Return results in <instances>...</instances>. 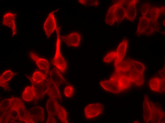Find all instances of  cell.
<instances>
[{
  "label": "cell",
  "instance_id": "f1b7e54d",
  "mask_svg": "<svg viewBox=\"0 0 165 123\" xmlns=\"http://www.w3.org/2000/svg\"><path fill=\"white\" fill-rule=\"evenodd\" d=\"M11 98L6 99L1 102L0 104V112L5 113L10 109L11 105Z\"/></svg>",
  "mask_w": 165,
  "mask_h": 123
},
{
  "label": "cell",
  "instance_id": "d4e9b609",
  "mask_svg": "<svg viewBox=\"0 0 165 123\" xmlns=\"http://www.w3.org/2000/svg\"><path fill=\"white\" fill-rule=\"evenodd\" d=\"M160 8L156 7H151L147 16L152 22H156L160 16Z\"/></svg>",
  "mask_w": 165,
  "mask_h": 123
},
{
  "label": "cell",
  "instance_id": "ac0fdd59",
  "mask_svg": "<svg viewBox=\"0 0 165 123\" xmlns=\"http://www.w3.org/2000/svg\"><path fill=\"white\" fill-rule=\"evenodd\" d=\"M15 18L14 14L10 12H7L4 15L3 22L4 25L11 28L12 33L14 35L17 33V32L15 25Z\"/></svg>",
  "mask_w": 165,
  "mask_h": 123
},
{
  "label": "cell",
  "instance_id": "ab89813d",
  "mask_svg": "<svg viewBox=\"0 0 165 123\" xmlns=\"http://www.w3.org/2000/svg\"><path fill=\"white\" fill-rule=\"evenodd\" d=\"M160 12L162 13H165V7H162L161 8H160Z\"/></svg>",
  "mask_w": 165,
  "mask_h": 123
},
{
  "label": "cell",
  "instance_id": "e575fe53",
  "mask_svg": "<svg viewBox=\"0 0 165 123\" xmlns=\"http://www.w3.org/2000/svg\"><path fill=\"white\" fill-rule=\"evenodd\" d=\"M151 8L150 4L148 3H145L143 4L140 8V10L142 15L144 16L147 15Z\"/></svg>",
  "mask_w": 165,
  "mask_h": 123
},
{
  "label": "cell",
  "instance_id": "8fae6325",
  "mask_svg": "<svg viewBox=\"0 0 165 123\" xmlns=\"http://www.w3.org/2000/svg\"><path fill=\"white\" fill-rule=\"evenodd\" d=\"M150 89L157 92H162L165 90V78L155 77L151 79L149 82Z\"/></svg>",
  "mask_w": 165,
  "mask_h": 123
},
{
  "label": "cell",
  "instance_id": "f35d334b",
  "mask_svg": "<svg viewBox=\"0 0 165 123\" xmlns=\"http://www.w3.org/2000/svg\"><path fill=\"white\" fill-rule=\"evenodd\" d=\"M159 74L161 77V78H165V68L163 69L162 70L159 71Z\"/></svg>",
  "mask_w": 165,
  "mask_h": 123
},
{
  "label": "cell",
  "instance_id": "603a6c76",
  "mask_svg": "<svg viewBox=\"0 0 165 123\" xmlns=\"http://www.w3.org/2000/svg\"><path fill=\"white\" fill-rule=\"evenodd\" d=\"M125 18L126 19L131 22H133L137 15L136 4H131L125 10Z\"/></svg>",
  "mask_w": 165,
  "mask_h": 123
},
{
  "label": "cell",
  "instance_id": "1f68e13d",
  "mask_svg": "<svg viewBox=\"0 0 165 123\" xmlns=\"http://www.w3.org/2000/svg\"><path fill=\"white\" fill-rule=\"evenodd\" d=\"M78 2L81 4L86 6H96L99 4V1L97 0H79Z\"/></svg>",
  "mask_w": 165,
  "mask_h": 123
},
{
  "label": "cell",
  "instance_id": "83f0119b",
  "mask_svg": "<svg viewBox=\"0 0 165 123\" xmlns=\"http://www.w3.org/2000/svg\"><path fill=\"white\" fill-rule=\"evenodd\" d=\"M116 22L115 18L110 7L109 8L106 15L105 22L106 24L113 26Z\"/></svg>",
  "mask_w": 165,
  "mask_h": 123
},
{
  "label": "cell",
  "instance_id": "484cf974",
  "mask_svg": "<svg viewBox=\"0 0 165 123\" xmlns=\"http://www.w3.org/2000/svg\"><path fill=\"white\" fill-rule=\"evenodd\" d=\"M17 74V73H13L10 69L4 71L0 77V83H8L11 78Z\"/></svg>",
  "mask_w": 165,
  "mask_h": 123
},
{
  "label": "cell",
  "instance_id": "5bb4252c",
  "mask_svg": "<svg viewBox=\"0 0 165 123\" xmlns=\"http://www.w3.org/2000/svg\"><path fill=\"white\" fill-rule=\"evenodd\" d=\"M151 110L150 121L152 123H159L165 115L162 110L156 105L151 103Z\"/></svg>",
  "mask_w": 165,
  "mask_h": 123
},
{
  "label": "cell",
  "instance_id": "74e56055",
  "mask_svg": "<svg viewBox=\"0 0 165 123\" xmlns=\"http://www.w3.org/2000/svg\"><path fill=\"white\" fill-rule=\"evenodd\" d=\"M57 121L55 118L53 116L48 114L46 123H56Z\"/></svg>",
  "mask_w": 165,
  "mask_h": 123
},
{
  "label": "cell",
  "instance_id": "7402d4cb",
  "mask_svg": "<svg viewBox=\"0 0 165 123\" xmlns=\"http://www.w3.org/2000/svg\"><path fill=\"white\" fill-rule=\"evenodd\" d=\"M132 68L131 63L127 60L122 61L115 67V71L122 73L128 72Z\"/></svg>",
  "mask_w": 165,
  "mask_h": 123
},
{
  "label": "cell",
  "instance_id": "7a4b0ae2",
  "mask_svg": "<svg viewBox=\"0 0 165 123\" xmlns=\"http://www.w3.org/2000/svg\"><path fill=\"white\" fill-rule=\"evenodd\" d=\"M46 109L48 114L58 117L62 123H69L66 110L58 104L56 100L51 97L49 98L46 103Z\"/></svg>",
  "mask_w": 165,
  "mask_h": 123
},
{
  "label": "cell",
  "instance_id": "6da1fadb",
  "mask_svg": "<svg viewBox=\"0 0 165 123\" xmlns=\"http://www.w3.org/2000/svg\"><path fill=\"white\" fill-rule=\"evenodd\" d=\"M99 83L105 90L115 93L127 89L132 84L127 74L115 71L109 79L101 81Z\"/></svg>",
  "mask_w": 165,
  "mask_h": 123
},
{
  "label": "cell",
  "instance_id": "4dcf8cb0",
  "mask_svg": "<svg viewBox=\"0 0 165 123\" xmlns=\"http://www.w3.org/2000/svg\"><path fill=\"white\" fill-rule=\"evenodd\" d=\"M138 0H120L117 3L125 10L127 7L131 4H136Z\"/></svg>",
  "mask_w": 165,
  "mask_h": 123
},
{
  "label": "cell",
  "instance_id": "8d00e7d4",
  "mask_svg": "<svg viewBox=\"0 0 165 123\" xmlns=\"http://www.w3.org/2000/svg\"><path fill=\"white\" fill-rule=\"evenodd\" d=\"M154 31V27L150 25L144 30L142 33L147 36H149L153 34Z\"/></svg>",
  "mask_w": 165,
  "mask_h": 123
},
{
  "label": "cell",
  "instance_id": "3957f363",
  "mask_svg": "<svg viewBox=\"0 0 165 123\" xmlns=\"http://www.w3.org/2000/svg\"><path fill=\"white\" fill-rule=\"evenodd\" d=\"M10 106L18 111L19 121L26 123H34L31 119L23 102L20 99L17 98H11Z\"/></svg>",
  "mask_w": 165,
  "mask_h": 123
},
{
  "label": "cell",
  "instance_id": "30bf717a",
  "mask_svg": "<svg viewBox=\"0 0 165 123\" xmlns=\"http://www.w3.org/2000/svg\"><path fill=\"white\" fill-rule=\"evenodd\" d=\"M30 117L34 123L43 122L44 120L45 114L43 108L37 106L30 109L28 111Z\"/></svg>",
  "mask_w": 165,
  "mask_h": 123
},
{
  "label": "cell",
  "instance_id": "52a82bcc",
  "mask_svg": "<svg viewBox=\"0 0 165 123\" xmlns=\"http://www.w3.org/2000/svg\"><path fill=\"white\" fill-rule=\"evenodd\" d=\"M60 38L68 46L78 47L80 44L81 36L78 33L72 32L65 35H61Z\"/></svg>",
  "mask_w": 165,
  "mask_h": 123
},
{
  "label": "cell",
  "instance_id": "9a60e30c",
  "mask_svg": "<svg viewBox=\"0 0 165 123\" xmlns=\"http://www.w3.org/2000/svg\"><path fill=\"white\" fill-rule=\"evenodd\" d=\"M48 88L47 94L50 97L56 100L61 101L62 97L60 93L59 86L53 82L50 79H48Z\"/></svg>",
  "mask_w": 165,
  "mask_h": 123
},
{
  "label": "cell",
  "instance_id": "e0dca14e",
  "mask_svg": "<svg viewBox=\"0 0 165 123\" xmlns=\"http://www.w3.org/2000/svg\"><path fill=\"white\" fill-rule=\"evenodd\" d=\"M115 18L116 22H122L125 18V10L117 2L110 7Z\"/></svg>",
  "mask_w": 165,
  "mask_h": 123
},
{
  "label": "cell",
  "instance_id": "d6a6232c",
  "mask_svg": "<svg viewBox=\"0 0 165 123\" xmlns=\"http://www.w3.org/2000/svg\"><path fill=\"white\" fill-rule=\"evenodd\" d=\"M11 120L10 114L9 110L3 113L1 115L0 118V123H7L9 122Z\"/></svg>",
  "mask_w": 165,
  "mask_h": 123
},
{
  "label": "cell",
  "instance_id": "7c38bea8",
  "mask_svg": "<svg viewBox=\"0 0 165 123\" xmlns=\"http://www.w3.org/2000/svg\"><path fill=\"white\" fill-rule=\"evenodd\" d=\"M128 45V41L125 39L120 43L117 48V57L115 59V67L121 61L123 60L126 53Z\"/></svg>",
  "mask_w": 165,
  "mask_h": 123
},
{
  "label": "cell",
  "instance_id": "2e32d148",
  "mask_svg": "<svg viewBox=\"0 0 165 123\" xmlns=\"http://www.w3.org/2000/svg\"><path fill=\"white\" fill-rule=\"evenodd\" d=\"M50 79L54 83L58 86L64 83L68 84L65 79L56 68L52 69L49 73Z\"/></svg>",
  "mask_w": 165,
  "mask_h": 123
},
{
  "label": "cell",
  "instance_id": "cb8c5ba5",
  "mask_svg": "<svg viewBox=\"0 0 165 123\" xmlns=\"http://www.w3.org/2000/svg\"><path fill=\"white\" fill-rule=\"evenodd\" d=\"M22 97L23 99L26 101H30L34 99L35 93L33 87H26L23 93Z\"/></svg>",
  "mask_w": 165,
  "mask_h": 123
},
{
  "label": "cell",
  "instance_id": "836d02e7",
  "mask_svg": "<svg viewBox=\"0 0 165 123\" xmlns=\"http://www.w3.org/2000/svg\"><path fill=\"white\" fill-rule=\"evenodd\" d=\"M9 109L11 119L13 121L18 119L19 115L17 111L11 106Z\"/></svg>",
  "mask_w": 165,
  "mask_h": 123
},
{
  "label": "cell",
  "instance_id": "f546056e",
  "mask_svg": "<svg viewBox=\"0 0 165 123\" xmlns=\"http://www.w3.org/2000/svg\"><path fill=\"white\" fill-rule=\"evenodd\" d=\"M116 51H110L108 53L103 57V61L106 63H110L113 61L117 57Z\"/></svg>",
  "mask_w": 165,
  "mask_h": 123
},
{
  "label": "cell",
  "instance_id": "4fadbf2b",
  "mask_svg": "<svg viewBox=\"0 0 165 123\" xmlns=\"http://www.w3.org/2000/svg\"><path fill=\"white\" fill-rule=\"evenodd\" d=\"M143 73L138 72L132 66L128 74L132 84L138 86H141L143 85L144 82Z\"/></svg>",
  "mask_w": 165,
  "mask_h": 123
},
{
  "label": "cell",
  "instance_id": "44dd1931",
  "mask_svg": "<svg viewBox=\"0 0 165 123\" xmlns=\"http://www.w3.org/2000/svg\"><path fill=\"white\" fill-rule=\"evenodd\" d=\"M47 75L38 70L33 73L31 77H28L31 83H39L45 81L47 79Z\"/></svg>",
  "mask_w": 165,
  "mask_h": 123
},
{
  "label": "cell",
  "instance_id": "277c9868",
  "mask_svg": "<svg viewBox=\"0 0 165 123\" xmlns=\"http://www.w3.org/2000/svg\"><path fill=\"white\" fill-rule=\"evenodd\" d=\"M57 34L56 50L54 57L52 60V64L61 72L64 73L65 71L67 64L66 61L61 55L60 52V31L58 28L56 29Z\"/></svg>",
  "mask_w": 165,
  "mask_h": 123
},
{
  "label": "cell",
  "instance_id": "4316f807",
  "mask_svg": "<svg viewBox=\"0 0 165 123\" xmlns=\"http://www.w3.org/2000/svg\"><path fill=\"white\" fill-rule=\"evenodd\" d=\"M131 64L132 67L141 73H143L145 70V67L141 62L132 59L127 60Z\"/></svg>",
  "mask_w": 165,
  "mask_h": 123
},
{
  "label": "cell",
  "instance_id": "ba28073f",
  "mask_svg": "<svg viewBox=\"0 0 165 123\" xmlns=\"http://www.w3.org/2000/svg\"><path fill=\"white\" fill-rule=\"evenodd\" d=\"M48 79L44 82L39 83H31L34 88V99H39L43 98L48 91Z\"/></svg>",
  "mask_w": 165,
  "mask_h": 123
},
{
  "label": "cell",
  "instance_id": "ffe728a7",
  "mask_svg": "<svg viewBox=\"0 0 165 123\" xmlns=\"http://www.w3.org/2000/svg\"><path fill=\"white\" fill-rule=\"evenodd\" d=\"M152 22L151 20L146 16H143L139 18L138 26L137 33L140 35L142 33L144 30L150 25Z\"/></svg>",
  "mask_w": 165,
  "mask_h": 123
},
{
  "label": "cell",
  "instance_id": "d6986e66",
  "mask_svg": "<svg viewBox=\"0 0 165 123\" xmlns=\"http://www.w3.org/2000/svg\"><path fill=\"white\" fill-rule=\"evenodd\" d=\"M151 102L148 97L145 96L143 103V117L144 120L146 123L150 121L151 110Z\"/></svg>",
  "mask_w": 165,
  "mask_h": 123
},
{
  "label": "cell",
  "instance_id": "5b68a950",
  "mask_svg": "<svg viewBox=\"0 0 165 123\" xmlns=\"http://www.w3.org/2000/svg\"><path fill=\"white\" fill-rule=\"evenodd\" d=\"M104 110V106L97 103L89 104L85 107L84 113L85 117L88 119L95 118L101 115Z\"/></svg>",
  "mask_w": 165,
  "mask_h": 123
},
{
  "label": "cell",
  "instance_id": "8992f818",
  "mask_svg": "<svg viewBox=\"0 0 165 123\" xmlns=\"http://www.w3.org/2000/svg\"><path fill=\"white\" fill-rule=\"evenodd\" d=\"M54 13L53 11L49 13L43 25V29L47 38H50L56 29V23Z\"/></svg>",
  "mask_w": 165,
  "mask_h": 123
},
{
  "label": "cell",
  "instance_id": "d590c367",
  "mask_svg": "<svg viewBox=\"0 0 165 123\" xmlns=\"http://www.w3.org/2000/svg\"><path fill=\"white\" fill-rule=\"evenodd\" d=\"M73 92V88L71 85H69L66 86L64 90L65 95L68 97H70L72 96Z\"/></svg>",
  "mask_w": 165,
  "mask_h": 123
},
{
  "label": "cell",
  "instance_id": "9c48e42d",
  "mask_svg": "<svg viewBox=\"0 0 165 123\" xmlns=\"http://www.w3.org/2000/svg\"><path fill=\"white\" fill-rule=\"evenodd\" d=\"M30 56L35 62L40 70L44 71L47 75L49 74L50 65L47 60L40 57L33 52L30 53Z\"/></svg>",
  "mask_w": 165,
  "mask_h": 123
}]
</instances>
